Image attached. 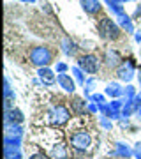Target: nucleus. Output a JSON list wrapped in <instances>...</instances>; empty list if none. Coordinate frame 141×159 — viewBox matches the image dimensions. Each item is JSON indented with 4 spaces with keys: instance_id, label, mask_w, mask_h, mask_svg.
Masks as SVG:
<instances>
[{
    "instance_id": "f257e3e1",
    "label": "nucleus",
    "mask_w": 141,
    "mask_h": 159,
    "mask_svg": "<svg viewBox=\"0 0 141 159\" xmlns=\"http://www.w3.org/2000/svg\"><path fill=\"white\" fill-rule=\"evenodd\" d=\"M97 29H99V35L102 39H117L120 35V29L109 18H102L99 21V25H97Z\"/></svg>"
},
{
    "instance_id": "f03ea898",
    "label": "nucleus",
    "mask_w": 141,
    "mask_h": 159,
    "mask_svg": "<svg viewBox=\"0 0 141 159\" xmlns=\"http://www.w3.org/2000/svg\"><path fill=\"white\" fill-rule=\"evenodd\" d=\"M30 60L34 66H39V67H46L48 64L51 62V51L44 46H37L32 50L30 53Z\"/></svg>"
},
{
    "instance_id": "7ed1b4c3",
    "label": "nucleus",
    "mask_w": 141,
    "mask_h": 159,
    "mask_svg": "<svg viewBox=\"0 0 141 159\" xmlns=\"http://www.w3.org/2000/svg\"><path fill=\"white\" fill-rule=\"evenodd\" d=\"M90 142H92V136L86 131H78V133H74L73 136H71V145H73L76 150H85V148H88Z\"/></svg>"
},
{
    "instance_id": "20e7f679",
    "label": "nucleus",
    "mask_w": 141,
    "mask_h": 159,
    "mask_svg": "<svg viewBox=\"0 0 141 159\" xmlns=\"http://www.w3.org/2000/svg\"><path fill=\"white\" fill-rule=\"evenodd\" d=\"M79 67L85 69L86 73H97L99 71V60H97V57H94V55H85V57L79 58Z\"/></svg>"
},
{
    "instance_id": "39448f33",
    "label": "nucleus",
    "mask_w": 141,
    "mask_h": 159,
    "mask_svg": "<svg viewBox=\"0 0 141 159\" xmlns=\"http://www.w3.org/2000/svg\"><path fill=\"white\" fill-rule=\"evenodd\" d=\"M51 117H53V124H56V125H62V124H65L69 120V110L67 108H64V106H56V108H53V113H51Z\"/></svg>"
},
{
    "instance_id": "423d86ee",
    "label": "nucleus",
    "mask_w": 141,
    "mask_h": 159,
    "mask_svg": "<svg viewBox=\"0 0 141 159\" xmlns=\"http://www.w3.org/2000/svg\"><path fill=\"white\" fill-rule=\"evenodd\" d=\"M132 74H134V66L130 62L124 64V66L118 69V78L124 80V81H130V80H132Z\"/></svg>"
},
{
    "instance_id": "0eeeda50",
    "label": "nucleus",
    "mask_w": 141,
    "mask_h": 159,
    "mask_svg": "<svg viewBox=\"0 0 141 159\" xmlns=\"http://www.w3.org/2000/svg\"><path fill=\"white\" fill-rule=\"evenodd\" d=\"M56 80H58V83L62 85L64 90H67V92H74V89H76V87H74V81H73L71 78H69L67 74H58V76H56Z\"/></svg>"
},
{
    "instance_id": "6e6552de",
    "label": "nucleus",
    "mask_w": 141,
    "mask_h": 159,
    "mask_svg": "<svg viewBox=\"0 0 141 159\" xmlns=\"http://www.w3.org/2000/svg\"><path fill=\"white\" fill-rule=\"evenodd\" d=\"M39 78H41L42 83H46V85L55 83V74H53V71H50L48 67H41L39 69Z\"/></svg>"
},
{
    "instance_id": "1a4fd4ad",
    "label": "nucleus",
    "mask_w": 141,
    "mask_h": 159,
    "mask_svg": "<svg viewBox=\"0 0 141 159\" xmlns=\"http://www.w3.org/2000/svg\"><path fill=\"white\" fill-rule=\"evenodd\" d=\"M81 6H83L85 11L90 12V14H94V12H97L99 9H101L99 0H81Z\"/></svg>"
},
{
    "instance_id": "9d476101",
    "label": "nucleus",
    "mask_w": 141,
    "mask_h": 159,
    "mask_svg": "<svg viewBox=\"0 0 141 159\" xmlns=\"http://www.w3.org/2000/svg\"><path fill=\"white\" fill-rule=\"evenodd\" d=\"M51 157L53 159H67V150H65V145L58 143L51 148Z\"/></svg>"
},
{
    "instance_id": "9b49d317",
    "label": "nucleus",
    "mask_w": 141,
    "mask_h": 159,
    "mask_svg": "<svg viewBox=\"0 0 141 159\" xmlns=\"http://www.w3.org/2000/svg\"><path fill=\"white\" fill-rule=\"evenodd\" d=\"M6 122H16V124H20V122H23V113L20 110H9V111H6Z\"/></svg>"
},
{
    "instance_id": "f8f14e48",
    "label": "nucleus",
    "mask_w": 141,
    "mask_h": 159,
    "mask_svg": "<svg viewBox=\"0 0 141 159\" xmlns=\"http://www.w3.org/2000/svg\"><path fill=\"white\" fill-rule=\"evenodd\" d=\"M106 94H108V96H113V97H117V96H120V94H122V90H120V87L117 85V83H111V85H108V89H106Z\"/></svg>"
},
{
    "instance_id": "ddd939ff",
    "label": "nucleus",
    "mask_w": 141,
    "mask_h": 159,
    "mask_svg": "<svg viewBox=\"0 0 141 159\" xmlns=\"http://www.w3.org/2000/svg\"><path fill=\"white\" fill-rule=\"evenodd\" d=\"M113 154H115V156H124V157H129V156H130L132 152H130V150H129L127 147H125V145L118 143V147H117V150H115Z\"/></svg>"
},
{
    "instance_id": "4468645a",
    "label": "nucleus",
    "mask_w": 141,
    "mask_h": 159,
    "mask_svg": "<svg viewBox=\"0 0 141 159\" xmlns=\"http://www.w3.org/2000/svg\"><path fill=\"white\" fill-rule=\"evenodd\" d=\"M73 108H74L76 113H83V111H85V102L81 101L79 97H76V99L73 101Z\"/></svg>"
},
{
    "instance_id": "2eb2a0df",
    "label": "nucleus",
    "mask_w": 141,
    "mask_h": 159,
    "mask_svg": "<svg viewBox=\"0 0 141 159\" xmlns=\"http://www.w3.org/2000/svg\"><path fill=\"white\" fill-rule=\"evenodd\" d=\"M64 43H65V48H64V50L67 51V53H74V51H76V46H74V43H73V41L69 43V41L65 39Z\"/></svg>"
},
{
    "instance_id": "dca6fc26",
    "label": "nucleus",
    "mask_w": 141,
    "mask_h": 159,
    "mask_svg": "<svg viewBox=\"0 0 141 159\" xmlns=\"http://www.w3.org/2000/svg\"><path fill=\"white\" fill-rule=\"evenodd\" d=\"M108 57H109V60H108V64H109V66H115V64H118V55H117V53H115V55L111 57V51H109V53H108Z\"/></svg>"
},
{
    "instance_id": "f3484780",
    "label": "nucleus",
    "mask_w": 141,
    "mask_h": 159,
    "mask_svg": "<svg viewBox=\"0 0 141 159\" xmlns=\"http://www.w3.org/2000/svg\"><path fill=\"white\" fill-rule=\"evenodd\" d=\"M73 73L76 74V78H78L79 81H81V83H83V76H81V73H79V69H73Z\"/></svg>"
},
{
    "instance_id": "a211bd4d",
    "label": "nucleus",
    "mask_w": 141,
    "mask_h": 159,
    "mask_svg": "<svg viewBox=\"0 0 141 159\" xmlns=\"http://www.w3.org/2000/svg\"><path fill=\"white\" fill-rule=\"evenodd\" d=\"M30 159H48V157H46L44 154H35V156H32Z\"/></svg>"
},
{
    "instance_id": "6ab92c4d",
    "label": "nucleus",
    "mask_w": 141,
    "mask_h": 159,
    "mask_svg": "<svg viewBox=\"0 0 141 159\" xmlns=\"http://www.w3.org/2000/svg\"><path fill=\"white\" fill-rule=\"evenodd\" d=\"M92 99H94L95 102H102V101H104V97H102V96H94Z\"/></svg>"
},
{
    "instance_id": "aec40b11",
    "label": "nucleus",
    "mask_w": 141,
    "mask_h": 159,
    "mask_svg": "<svg viewBox=\"0 0 141 159\" xmlns=\"http://www.w3.org/2000/svg\"><path fill=\"white\" fill-rule=\"evenodd\" d=\"M125 94L129 97H132V94H134V90H132V87H127V90H125Z\"/></svg>"
},
{
    "instance_id": "412c9836",
    "label": "nucleus",
    "mask_w": 141,
    "mask_h": 159,
    "mask_svg": "<svg viewBox=\"0 0 141 159\" xmlns=\"http://www.w3.org/2000/svg\"><path fill=\"white\" fill-rule=\"evenodd\" d=\"M56 69H58V71H65V69H67V66H65V64H58V66H56Z\"/></svg>"
},
{
    "instance_id": "4be33fe9",
    "label": "nucleus",
    "mask_w": 141,
    "mask_h": 159,
    "mask_svg": "<svg viewBox=\"0 0 141 159\" xmlns=\"http://www.w3.org/2000/svg\"><path fill=\"white\" fill-rule=\"evenodd\" d=\"M88 110H90V111H95V110H97L95 104H90V106H88Z\"/></svg>"
},
{
    "instance_id": "5701e85b",
    "label": "nucleus",
    "mask_w": 141,
    "mask_h": 159,
    "mask_svg": "<svg viewBox=\"0 0 141 159\" xmlns=\"http://www.w3.org/2000/svg\"><path fill=\"white\" fill-rule=\"evenodd\" d=\"M11 159H21V157H20V156H16V157H11Z\"/></svg>"
},
{
    "instance_id": "b1692460",
    "label": "nucleus",
    "mask_w": 141,
    "mask_h": 159,
    "mask_svg": "<svg viewBox=\"0 0 141 159\" xmlns=\"http://www.w3.org/2000/svg\"><path fill=\"white\" fill-rule=\"evenodd\" d=\"M139 85H141V71H139Z\"/></svg>"
},
{
    "instance_id": "393cba45",
    "label": "nucleus",
    "mask_w": 141,
    "mask_h": 159,
    "mask_svg": "<svg viewBox=\"0 0 141 159\" xmlns=\"http://www.w3.org/2000/svg\"><path fill=\"white\" fill-rule=\"evenodd\" d=\"M138 111H139V115H141V106H139V110H138Z\"/></svg>"
}]
</instances>
